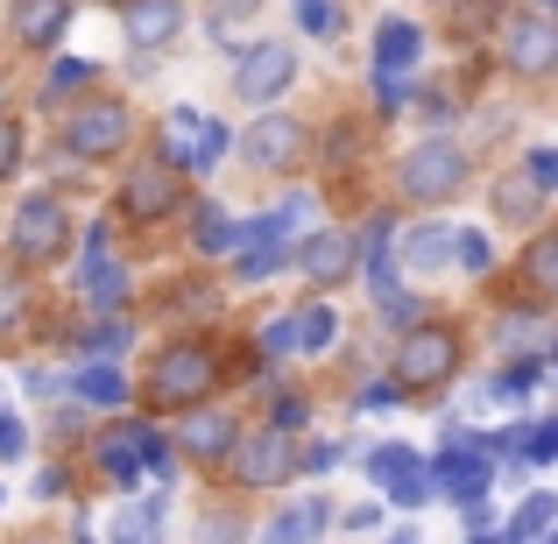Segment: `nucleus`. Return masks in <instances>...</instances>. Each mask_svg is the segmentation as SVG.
Wrapping results in <instances>:
<instances>
[{"instance_id":"19","label":"nucleus","mask_w":558,"mask_h":544,"mask_svg":"<svg viewBox=\"0 0 558 544\" xmlns=\"http://www.w3.org/2000/svg\"><path fill=\"white\" fill-rule=\"evenodd\" d=\"M85 298H93L99 312L128 298V276H121V269L107 262V233H93V241H85Z\"/></svg>"},{"instance_id":"12","label":"nucleus","mask_w":558,"mask_h":544,"mask_svg":"<svg viewBox=\"0 0 558 544\" xmlns=\"http://www.w3.org/2000/svg\"><path fill=\"white\" fill-rule=\"evenodd\" d=\"M233 452H241V460H233V474H241L247 488H276V481H283L290 467H298V460H290V446H283V438H276V432L247 438V446H241V438H233Z\"/></svg>"},{"instance_id":"11","label":"nucleus","mask_w":558,"mask_h":544,"mask_svg":"<svg viewBox=\"0 0 558 544\" xmlns=\"http://www.w3.org/2000/svg\"><path fill=\"white\" fill-rule=\"evenodd\" d=\"M304 156V128L283 121V113H269V121H255V135H247V164L255 170H290Z\"/></svg>"},{"instance_id":"1","label":"nucleus","mask_w":558,"mask_h":544,"mask_svg":"<svg viewBox=\"0 0 558 544\" xmlns=\"http://www.w3.org/2000/svg\"><path fill=\"white\" fill-rule=\"evenodd\" d=\"M213 382H219V361H213V347H198V340H178V347H163L149 367V396L156 403H198V396H213Z\"/></svg>"},{"instance_id":"22","label":"nucleus","mask_w":558,"mask_h":544,"mask_svg":"<svg viewBox=\"0 0 558 544\" xmlns=\"http://www.w3.org/2000/svg\"><path fill=\"white\" fill-rule=\"evenodd\" d=\"M537 198H545L537 178H502V184H495V213L517 219V227H531V219H537Z\"/></svg>"},{"instance_id":"37","label":"nucleus","mask_w":558,"mask_h":544,"mask_svg":"<svg viewBox=\"0 0 558 544\" xmlns=\"http://www.w3.org/2000/svg\"><path fill=\"white\" fill-rule=\"evenodd\" d=\"M121 347H128V326H99L93 333V354H121Z\"/></svg>"},{"instance_id":"33","label":"nucleus","mask_w":558,"mask_h":544,"mask_svg":"<svg viewBox=\"0 0 558 544\" xmlns=\"http://www.w3.org/2000/svg\"><path fill=\"white\" fill-rule=\"evenodd\" d=\"M523 460H558V424H545V432H523Z\"/></svg>"},{"instance_id":"23","label":"nucleus","mask_w":558,"mask_h":544,"mask_svg":"<svg viewBox=\"0 0 558 544\" xmlns=\"http://www.w3.org/2000/svg\"><path fill=\"white\" fill-rule=\"evenodd\" d=\"M375 57H381V71H410V64H417V28H410V22H381Z\"/></svg>"},{"instance_id":"29","label":"nucleus","mask_w":558,"mask_h":544,"mask_svg":"<svg viewBox=\"0 0 558 544\" xmlns=\"http://www.w3.org/2000/svg\"><path fill=\"white\" fill-rule=\"evenodd\" d=\"M78 396H85V403H99V410H113V403H121V375H113V367H85V375H78Z\"/></svg>"},{"instance_id":"20","label":"nucleus","mask_w":558,"mask_h":544,"mask_svg":"<svg viewBox=\"0 0 558 544\" xmlns=\"http://www.w3.org/2000/svg\"><path fill=\"white\" fill-rule=\"evenodd\" d=\"M495 340H502V354H537V347H545V340H558V333H551L537 312H502Z\"/></svg>"},{"instance_id":"34","label":"nucleus","mask_w":558,"mask_h":544,"mask_svg":"<svg viewBox=\"0 0 558 544\" xmlns=\"http://www.w3.org/2000/svg\"><path fill=\"white\" fill-rule=\"evenodd\" d=\"M531 178L537 191H558V149H531Z\"/></svg>"},{"instance_id":"6","label":"nucleus","mask_w":558,"mask_h":544,"mask_svg":"<svg viewBox=\"0 0 558 544\" xmlns=\"http://www.w3.org/2000/svg\"><path fill=\"white\" fill-rule=\"evenodd\" d=\"M121 213L128 219H163V213H178V164H170V156H156V164L128 170Z\"/></svg>"},{"instance_id":"40","label":"nucleus","mask_w":558,"mask_h":544,"mask_svg":"<svg viewBox=\"0 0 558 544\" xmlns=\"http://www.w3.org/2000/svg\"><path fill=\"white\" fill-rule=\"evenodd\" d=\"M14 452H22V424L0 418V460H14Z\"/></svg>"},{"instance_id":"30","label":"nucleus","mask_w":558,"mask_h":544,"mask_svg":"<svg viewBox=\"0 0 558 544\" xmlns=\"http://www.w3.org/2000/svg\"><path fill=\"white\" fill-rule=\"evenodd\" d=\"M368 276H375L381 298H389V219H375V233H368Z\"/></svg>"},{"instance_id":"38","label":"nucleus","mask_w":558,"mask_h":544,"mask_svg":"<svg viewBox=\"0 0 558 544\" xmlns=\"http://www.w3.org/2000/svg\"><path fill=\"white\" fill-rule=\"evenodd\" d=\"M460 262H466V269H488V241H481V233H466V241H460Z\"/></svg>"},{"instance_id":"39","label":"nucleus","mask_w":558,"mask_h":544,"mask_svg":"<svg viewBox=\"0 0 558 544\" xmlns=\"http://www.w3.org/2000/svg\"><path fill=\"white\" fill-rule=\"evenodd\" d=\"M85 78V64H78V57H71V64H57V78H50V93H71V85H78Z\"/></svg>"},{"instance_id":"8","label":"nucleus","mask_w":558,"mask_h":544,"mask_svg":"<svg viewBox=\"0 0 558 544\" xmlns=\"http://www.w3.org/2000/svg\"><path fill=\"white\" fill-rule=\"evenodd\" d=\"M128 128H135V121H128V107H113V99H107V107H78V113H71L64 142L78 156H113L128 142Z\"/></svg>"},{"instance_id":"15","label":"nucleus","mask_w":558,"mask_h":544,"mask_svg":"<svg viewBox=\"0 0 558 544\" xmlns=\"http://www.w3.org/2000/svg\"><path fill=\"white\" fill-rule=\"evenodd\" d=\"M488 467H495L488 446H460V452H446V460H438V488L460 495V503H474V495L488 488Z\"/></svg>"},{"instance_id":"5","label":"nucleus","mask_w":558,"mask_h":544,"mask_svg":"<svg viewBox=\"0 0 558 544\" xmlns=\"http://www.w3.org/2000/svg\"><path fill=\"white\" fill-rule=\"evenodd\" d=\"M99 467H107L113 481H142L149 467H163V438L142 432V424H113V432L99 438Z\"/></svg>"},{"instance_id":"13","label":"nucleus","mask_w":558,"mask_h":544,"mask_svg":"<svg viewBox=\"0 0 558 544\" xmlns=\"http://www.w3.org/2000/svg\"><path fill=\"white\" fill-rule=\"evenodd\" d=\"M502 50H509V64H517V71H551L558 64V28L537 22V14H523V22H509Z\"/></svg>"},{"instance_id":"2","label":"nucleus","mask_w":558,"mask_h":544,"mask_svg":"<svg viewBox=\"0 0 558 544\" xmlns=\"http://www.w3.org/2000/svg\"><path fill=\"white\" fill-rule=\"evenodd\" d=\"M452 367H460V340L446 326H417L396 347V389H438Z\"/></svg>"},{"instance_id":"24","label":"nucleus","mask_w":558,"mask_h":544,"mask_svg":"<svg viewBox=\"0 0 558 544\" xmlns=\"http://www.w3.org/2000/svg\"><path fill=\"white\" fill-rule=\"evenodd\" d=\"M198 247H205V255H227V247H241V227H233L219 205H205V213H198Z\"/></svg>"},{"instance_id":"4","label":"nucleus","mask_w":558,"mask_h":544,"mask_svg":"<svg viewBox=\"0 0 558 544\" xmlns=\"http://www.w3.org/2000/svg\"><path fill=\"white\" fill-rule=\"evenodd\" d=\"M14 255L22 262H57L64 255V205L57 198H28L14 213Z\"/></svg>"},{"instance_id":"32","label":"nucleus","mask_w":558,"mask_h":544,"mask_svg":"<svg viewBox=\"0 0 558 544\" xmlns=\"http://www.w3.org/2000/svg\"><path fill=\"white\" fill-rule=\"evenodd\" d=\"M156 523H163V503H142L135 517H121V537H149Z\"/></svg>"},{"instance_id":"28","label":"nucleus","mask_w":558,"mask_h":544,"mask_svg":"<svg viewBox=\"0 0 558 544\" xmlns=\"http://www.w3.org/2000/svg\"><path fill=\"white\" fill-rule=\"evenodd\" d=\"M523 276H531L537 290H558V233H545V241L523 255Z\"/></svg>"},{"instance_id":"31","label":"nucleus","mask_w":558,"mask_h":544,"mask_svg":"<svg viewBox=\"0 0 558 544\" xmlns=\"http://www.w3.org/2000/svg\"><path fill=\"white\" fill-rule=\"evenodd\" d=\"M298 22L312 28V36H332V28H340V14H332V0H298Z\"/></svg>"},{"instance_id":"35","label":"nucleus","mask_w":558,"mask_h":544,"mask_svg":"<svg viewBox=\"0 0 558 544\" xmlns=\"http://www.w3.org/2000/svg\"><path fill=\"white\" fill-rule=\"evenodd\" d=\"M14 156H22V128H14V121H0V178L14 170Z\"/></svg>"},{"instance_id":"27","label":"nucleus","mask_w":558,"mask_h":544,"mask_svg":"<svg viewBox=\"0 0 558 544\" xmlns=\"http://www.w3.org/2000/svg\"><path fill=\"white\" fill-rule=\"evenodd\" d=\"M558 523V495H531V503L517 509V523H509V537H545Z\"/></svg>"},{"instance_id":"21","label":"nucleus","mask_w":558,"mask_h":544,"mask_svg":"<svg viewBox=\"0 0 558 544\" xmlns=\"http://www.w3.org/2000/svg\"><path fill=\"white\" fill-rule=\"evenodd\" d=\"M332 340H340V318H332V304H312L304 318H290V347H304V354H326Z\"/></svg>"},{"instance_id":"26","label":"nucleus","mask_w":558,"mask_h":544,"mask_svg":"<svg viewBox=\"0 0 558 544\" xmlns=\"http://www.w3.org/2000/svg\"><path fill=\"white\" fill-rule=\"evenodd\" d=\"M326 523H332L326 503H298V509H283V517H276V537H318Z\"/></svg>"},{"instance_id":"16","label":"nucleus","mask_w":558,"mask_h":544,"mask_svg":"<svg viewBox=\"0 0 558 544\" xmlns=\"http://www.w3.org/2000/svg\"><path fill=\"white\" fill-rule=\"evenodd\" d=\"M64 22H71V0H14V36L28 50H50L64 36Z\"/></svg>"},{"instance_id":"10","label":"nucleus","mask_w":558,"mask_h":544,"mask_svg":"<svg viewBox=\"0 0 558 544\" xmlns=\"http://www.w3.org/2000/svg\"><path fill=\"white\" fill-rule=\"evenodd\" d=\"M290 71H298V57L276 50V43H262V50L241 57V71H233V85H241V99H276L290 85Z\"/></svg>"},{"instance_id":"36","label":"nucleus","mask_w":558,"mask_h":544,"mask_svg":"<svg viewBox=\"0 0 558 544\" xmlns=\"http://www.w3.org/2000/svg\"><path fill=\"white\" fill-rule=\"evenodd\" d=\"M262 0H213V22H247Z\"/></svg>"},{"instance_id":"9","label":"nucleus","mask_w":558,"mask_h":544,"mask_svg":"<svg viewBox=\"0 0 558 544\" xmlns=\"http://www.w3.org/2000/svg\"><path fill=\"white\" fill-rule=\"evenodd\" d=\"M368 474L381 481V488H389V503H396V509H417V503H424V488H432L410 446H381L375 460H368Z\"/></svg>"},{"instance_id":"25","label":"nucleus","mask_w":558,"mask_h":544,"mask_svg":"<svg viewBox=\"0 0 558 544\" xmlns=\"http://www.w3.org/2000/svg\"><path fill=\"white\" fill-rule=\"evenodd\" d=\"M452 255H460L452 227H424L417 241H410V262H417V269H438V262H452Z\"/></svg>"},{"instance_id":"7","label":"nucleus","mask_w":558,"mask_h":544,"mask_svg":"<svg viewBox=\"0 0 558 544\" xmlns=\"http://www.w3.org/2000/svg\"><path fill=\"white\" fill-rule=\"evenodd\" d=\"M227 156V128H213L198 107H178L170 113V164L178 170H205Z\"/></svg>"},{"instance_id":"17","label":"nucleus","mask_w":558,"mask_h":544,"mask_svg":"<svg viewBox=\"0 0 558 544\" xmlns=\"http://www.w3.org/2000/svg\"><path fill=\"white\" fill-rule=\"evenodd\" d=\"M347 269H354V241H347L340 227H326V233L304 241V276H312V283H340Z\"/></svg>"},{"instance_id":"14","label":"nucleus","mask_w":558,"mask_h":544,"mask_svg":"<svg viewBox=\"0 0 558 544\" xmlns=\"http://www.w3.org/2000/svg\"><path fill=\"white\" fill-rule=\"evenodd\" d=\"M184 28V0H128V43L135 50H156Z\"/></svg>"},{"instance_id":"3","label":"nucleus","mask_w":558,"mask_h":544,"mask_svg":"<svg viewBox=\"0 0 558 544\" xmlns=\"http://www.w3.org/2000/svg\"><path fill=\"white\" fill-rule=\"evenodd\" d=\"M396 184H403V198H452L466 184V156L452 142H417L396 170Z\"/></svg>"},{"instance_id":"18","label":"nucleus","mask_w":558,"mask_h":544,"mask_svg":"<svg viewBox=\"0 0 558 544\" xmlns=\"http://www.w3.org/2000/svg\"><path fill=\"white\" fill-rule=\"evenodd\" d=\"M184 452H198V460H219V452H233V418L227 410H198L191 403V418H184Z\"/></svg>"}]
</instances>
